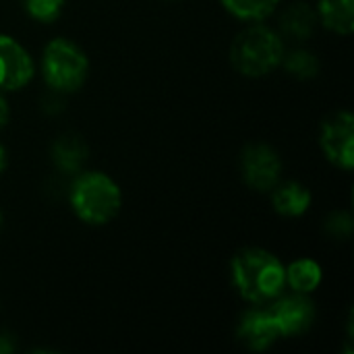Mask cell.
<instances>
[{
    "label": "cell",
    "instance_id": "obj_6",
    "mask_svg": "<svg viewBox=\"0 0 354 354\" xmlns=\"http://www.w3.org/2000/svg\"><path fill=\"white\" fill-rule=\"evenodd\" d=\"M324 156L340 170L351 172L354 164V116L348 110L332 114L319 135Z\"/></svg>",
    "mask_w": 354,
    "mask_h": 354
},
{
    "label": "cell",
    "instance_id": "obj_22",
    "mask_svg": "<svg viewBox=\"0 0 354 354\" xmlns=\"http://www.w3.org/2000/svg\"><path fill=\"white\" fill-rule=\"evenodd\" d=\"M0 228H2V209H0Z\"/></svg>",
    "mask_w": 354,
    "mask_h": 354
},
{
    "label": "cell",
    "instance_id": "obj_4",
    "mask_svg": "<svg viewBox=\"0 0 354 354\" xmlns=\"http://www.w3.org/2000/svg\"><path fill=\"white\" fill-rule=\"evenodd\" d=\"M41 77L54 93H73L89 75L87 54L66 37H54L41 52Z\"/></svg>",
    "mask_w": 354,
    "mask_h": 354
},
{
    "label": "cell",
    "instance_id": "obj_20",
    "mask_svg": "<svg viewBox=\"0 0 354 354\" xmlns=\"http://www.w3.org/2000/svg\"><path fill=\"white\" fill-rule=\"evenodd\" d=\"M8 118H10V108H8V102H6L4 93L0 91V129L8 122Z\"/></svg>",
    "mask_w": 354,
    "mask_h": 354
},
{
    "label": "cell",
    "instance_id": "obj_11",
    "mask_svg": "<svg viewBox=\"0 0 354 354\" xmlns=\"http://www.w3.org/2000/svg\"><path fill=\"white\" fill-rule=\"evenodd\" d=\"M89 156V147L81 137L64 135L52 145V162L64 174H77L83 170Z\"/></svg>",
    "mask_w": 354,
    "mask_h": 354
},
{
    "label": "cell",
    "instance_id": "obj_15",
    "mask_svg": "<svg viewBox=\"0 0 354 354\" xmlns=\"http://www.w3.org/2000/svg\"><path fill=\"white\" fill-rule=\"evenodd\" d=\"M220 4L239 21L263 23L280 4V0H220Z\"/></svg>",
    "mask_w": 354,
    "mask_h": 354
},
{
    "label": "cell",
    "instance_id": "obj_8",
    "mask_svg": "<svg viewBox=\"0 0 354 354\" xmlns=\"http://www.w3.org/2000/svg\"><path fill=\"white\" fill-rule=\"evenodd\" d=\"M35 62L15 37L0 33V91H19L31 83Z\"/></svg>",
    "mask_w": 354,
    "mask_h": 354
},
{
    "label": "cell",
    "instance_id": "obj_2",
    "mask_svg": "<svg viewBox=\"0 0 354 354\" xmlns=\"http://www.w3.org/2000/svg\"><path fill=\"white\" fill-rule=\"evenodd\" d=\"M284 52V37L276 29L263 23H251L234 37L230 46V62L243 77L259 79L280 68Z\"/></svg>",
    "mask_w": 354,
    "mask_h": 354
},
{
    "label": "cell",
    "instance_id": "obj_18",
    "mask_svg": "<svg viewBox=\"0 0 354 354\" xmlns=\"http://www.w3.org/2000/svg\"><path fill=\"white\" fill-rule=\"evenodd\" d=\"M326 230L334 236V239H348L354 230L353 216L348 212H334L328 220H326Z\"/></svg>",
    "mask_w": 354,
    "mask_h": 354
},
{
    "label": "cell",
    "instance_id": "obj_21",
    "mask_svg": "<svg viewBox=\"0 0 354 354\" xmlns=\"http://www.w3.org/2000/svg\"><path fill=\"white\" fill-rule=\"evenodd\" d=\"M6 162H8V156H6V147L0 143V174L4 172V168H6Z\"/></svg>",
    "mask_w": 354,
    "mask_h": 354
},
{
    "label": "cell",
    "instance_id": "obj_10",
    "mask_svg": "<svg viewBox=\"0 0 354 354\" xmlns=\"http://www.w3.org/2000/svg\"><path fill=\"white\" fill-rule=\"evenodd\" d=\"M311 203H313L311 191L305 185L297 183V180L278 183L272 189V205L284 218H301V216H305L309 212Z\"/></svg>",
    "mask_w": 354,
    "mask_h": 354
},
{
    "label": "cell",
    "instance_id": "obj_14",
    "mask_svg": "<svg viewBox=\"0 0 354 354\" xmlns=\"http://www.w3.org/2000/svg\"><path fill=\"white\" fill-rule=\"evenodd\" d=\"M324 280V270L315 259L301 257L286 266V286L292 292L313 295Z\"/></svg>",
    "mask_w": 354,
    "mask_h": 354
},
{
    "label": "cell",
    "instance_id": "obj_19",
    "mask_svg": "<svg viewBox=\"0 0 354 354\" xmlns=\"http://www.w3.org/2000/svg\"><path fill=\"white\" fill-rule=\"evenodd\" d=\"M15 348V338L6 332H0V354H10Z\"/></svg>",
    "mask_w": 354,
    "mask_h": 354
},
{
    "label": "cell",
    "instance_id": "obj_3",
    "mask_svg": "<svg viewBox=\"0 0 354 354\" xmlns=\"http://www.w3.org/2000/svg\"><path fill=\"white\" fill-rule=\"evenodd\" d=\"M71 207L83 224L104 226L118 216L122 191L106 172L81 170L71 185Z\"/></svg>",
    "mask_w": 354,
    "mask_h": 354
},
{
    "label": "cell",
    "instance_id": "obj_5",
    "mask_svg": "<svg viewBox=\"0 0 354 354\" xmlns=\"http://www.w3.org/2000/svg\"><path fill=\"white\" fill-rule=\"evenodd\" d=\"M241 174L251 189L268 193L280 183L282 158L268 143H251L241 153Z\"/></svg>",
    "mask_w": 354,
    "mask_h": 354
},
{
    "label": "cell",
    "instance_id": "obj_9",
    "mask_svg": "<svg viewBox=\"0 0 354 354\" xmlns=\"http://www.w3.org/2000/svg\"><path fill=\"white\" fill-rule=\"evenodd\" d=\"M236 336L249 351L255 353L270 351L278 340H282L278 324L268 305H253V309L243 313L236 326Z\"/></svg>",
    "mask_w": 354,
    "mask_h": 354
},
{
    "label": "cell",
    "instance_id": "obj_1",
    "mask_svg": "<svg viewBox=\"0 0 354 354\" xmlns=\"http://www.w3.org/2000/svg\"><path fill=\"white\" fill-rule=\"evenodd\" d=\"M234 290L251 305H270L286 288V266L268 249L247 247L232 257Z\"/></svg>",
    "mask_w": 354,
    "mask_h": 354
},
{
    "label": "cell",
    "instance_id": "obj_7",
    "mask_svg": "<svg viewBox=\"0 0 354 354\" xmlns=\"http://www.w3.org/2000/svg\"><path fill=\"white\" fill-rule=\"evenodd\" d=\"M270 311L278 324V330L282 338H292L301 336L311 330L315 324V303L311 301V295H301V292H290L284 297V292L272 301Z\"/></svg>",
    "mask_w": 354,
    "mask_h": 354
},
{
    "label": "cell",
    "instance_id": "obj_16",
    "mask_svg": "<svg viewBox=\"0 0 354 354\" xmlns=\"http://www.w3.org/2000/svg\"><path fill=\"white\" fill-rule=\"evenodd\" d=\"M280 66H284V71L290 77L301 79V81L315 79L322 71V62H319L317 54L307 48H295L290 52H284Z\"/></svg>",
    "mask_w": 354,
    "mask_h": 354
},
{
    "label": "cell",
    "instance_id": "obj_12",
    "mask_svg": "<svg viewBox=\"0 0 354 354\" xmlns=\"http://www.w3.org/2000/svg\"><path fill=\"white\" fill-rule=\"evenodd\" d=\"M317 21L336 35H351L354 29V0H319Z\"/></svg>",
    "mask_w": 354,
    "mask_h": 354
},
{
    "label": "cell",
    "instance_id": "obj_13",
    "mask_svg": "<svg viewBox=\"0 0 354 354\" xmlns=\"http://www.w3.org/2000/svg\"><path fill=\"white\" fill-rule=\"evenodd\" d=\"M317 12L305 4V2H295L286 8L282 15V37H290L292 41H305L313 35L317 27Z\"/></svg>",
    "mask_w": 354,
    "mask_h": 354
},
{
    "label": "cell",
    "instance_id": "obj_17",
    "mask_svg": "<svg viewBox=\"0 0 354 354\" xmlns=\"http://www.w3.org/2000/svg\"><path fill=\"white\" fill-rule=\"evenodd\" d=\"M29 19L37 23H54L64 10V0H21Z\"/></svg>",
    "mask_w": 354,
    "mask_h": 354
}]
</instances>
